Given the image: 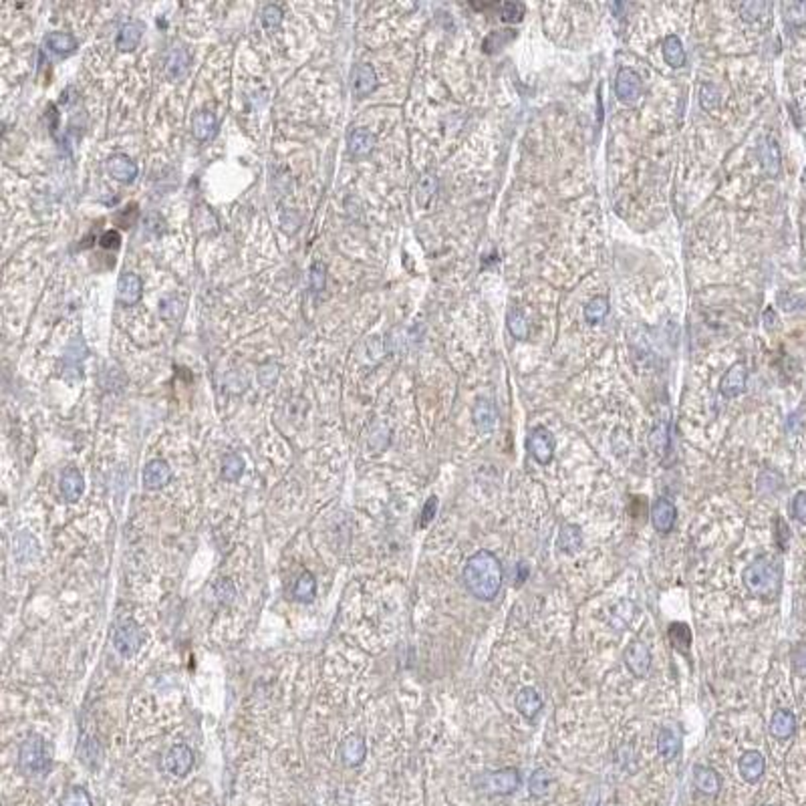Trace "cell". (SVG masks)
I'll use <instances>...</instances> for the list:
<instances>
[{"label":"cell","instance_id":"46","mask_svg":"<svg viewBox=\"0 0 806 806\" xmlns=\"http://www.w3.org/2000/svg\"><path fill=\"white\" fill-rule=\"evenodd\" d=\"M33 547L36 549V540L31 534H29V542L26 544H23V540L16 537L14 538V557L19 560H23V554H29V559H33L34 554H36V550H33Z\"/></svg>","mask_w":806,"mask_h":806},{"label":"cell","instance_id":"21","mask_svg":"<svg viewBox=\"0 0 806 806\" xmlns=\"http://www.w3.org/2000/svg\"><path fill=\"white\" fill-rule=\"evenodd\" d=\"M582 544H584V537H582V530L579 524H562L559 530V538H557V547L560 552L564 554H577L581 552Z\"/></svg>","mask_w":806,"mask_h":806},{"label":"cell","instance_id":"29","mask_svg":"<svg viewBox=\"0 0 806 806\" xmlns=\"http://www.w3.org/2000/svg\"><path fill=\"white\" fill-rule=\"evenodd\" d=\"M46 46L51 53L55 55H69L77 49V39L71 33H63V31H55L46 36Z\"/></svg>","mask_w":806,"mask_h":806},{"label":"cell","instance_id":"48","mask_svg":"<svg viewBox=\"0 0 806 806\" xmlns=\"http://www.w3.org/2000/svg\"><path fill=\"white\" fill-rule=\"evenodd\" d=\"M436 512H437V498L436 496H429L427 502L424 504L422 514H419V528H426L427 524L436 518Z\"/></svg>","mask_w":806,"mask_h":806},{"label":"cell","instance_id":"2","mask_svg":"<svg viewBox=\"0 0 806 806\" xmlns=\"http://www.w3.org/2000/svg\"><path fill=\"white\" fill-rule=\"evenodd\" d=\"M742 581L748 593L764 603H774L780 594L784 581L782 560L774 554H760L744 569Z\"/></svg>","mask_w":806,"mask_h":806},{"label":"cell","instance_id":"35","mask_svg":"<svg viewBox=\"0 0 806 806\" xmlns=\"http://www.w3.org/2000/svg\"><path fill=\"white\" fill-rule=\"evenodd\" d=\"M609 313V301L604 297H594L593 301L584 307V321L591 325H599Z\"/></svg>","mask_w":806,"mask_h":806},{"label":"cell","instance_id":"49","mask_svg":"<svg viewBox=\"0 0 806 806\" xmlns=\"http://www.w3.org/2000/svg\"><path fill=\"white\" fill-rule=\"evenodd\" d=\"M311 289L314 292H321L325 289V267L314 262L311 267Z\"/></svg>","mask_w":806,"mask_h":806},{"label":"cell","instance_id":"20","mask_svg":"<svg viewBox=\"0 0 806 806\" xmlns=\"http://www.w3.org/2000/svg\"><path fill=\"white\" fill-rule=\"evenodd\" d=\"M542 705H544L542 695L538 694L534 687H522L516 694V710L527 720H534L542 712Z\"/></svg>","mask_w":806,"mask_h":806},{"label":"cell","instance_id":"16","mask_svg":"<svg viewBox=\"0 0 806 806\" xmlns=\"http://www.w3.org/2000/svg\"><path fill=\"white\" fill-rule=\"evenodd\" d=\"M141 294H144V282H141V279L135 272H124L119 277V282H117V299H119V302L125 304V307H131L135 302H139Z\"/></svg>","mask_w":806,"mask_h":806},{"label":"cell","instance_id":"25","mask_svg":"<svg viewBox=\"0 0 806 806\" xmlns=\"http://www.w3.org/2000/svg\"><path fill=\"white\" fill-rule=\"evenodd\" d=\"M796 730V717L795 714H790L788 710H776L774 712L772 720H770V734L774 738L786 740L795 734Z\"/></svg>","mask_w":806,"mask_h":806},{"label":"cell","instance_id":"47","mask_svg":"<svg viewBox=\"0 0 806 806\" xmlns=\"http://www.w3.org/2000/svg\"><path fill=\"white\" fill-rule=\"evenodd\" d=\"M762 156H764V164H766V168L770 169V171H776L778 169V149H776V144H774L772 139L766 144V146H762Z\"/></svg>","mask_w":806,"mask_h":806},{"label":"cell","instance_id":"6","mask_svg":"<svg viewBox=\"0 0 806 806\" xmlns=\"http://www.w3.org/2000/svg\"><path fill=\"white\" fill-rule=\"evenodd\" d=\"M527 449L538 464L547 466L554 456V437L544 426L532 427L527 437Z\"/></svg>","mask_w":806,"mask_h":806},{"label":"cell","instance_id":"9","mask_svg":"<svg viewBox=\"0 0 806 806\" xmlns=\"http://www.w3.org/2000/svg\"><path fill=\"white\" fill-rule=\"evenodd\" d=\"M677 520V508L670 498H657L651 506V524L660 534H670Z\"/></svg>","mask_w":806,"mask_h":806},{"label":"cell","instance_id":"24","mask_svg":"<svg viewBox=\"0 0 806 806\" xmlns=\"http://www.w3.org/2000/svg\"><path fill=\"white\" fill-rule=\"evenodd\" d=\"M682 750V736L675 730L663 728L657 736V752L665 762L675 760Z\"/></svg>","mask_w":806,"mask_h":806},{"label":"cell","instance_id":"11","mask_svg":"<svg viewBox=\"0 0 806 806\" xmlns=\"http://www.w3.org/2000/svg\"><path fill=\"white\" fill-rule=\"evenodd\" d=\"M746 381H748V369L744 363H734L720 381V392L724 397H738L746 392Z\"/></svg>","mask_w":806,"mask_h":806},{"label":"cell","instance_id":"52","mask_svg":"<svg viewBox=\"0 0 806 806\" xmlns=\"http://www.w3.org/2000/svg\"><path fill=\"white\" fill-rule=\"evenodd\" d=\"M99 244L103 248H107V250H115V248H119V244H121V234L117 230H107L99 238Z\"/></svg>","mask_w":806,"mask_h":806},{"label":"cell","instance_id":"31","mask_svg":"<svg viewBox=\"0 0 806 806\" xmlns=\"http://www.w3.org/2000/svg\"><path fill=\"white\" fill-rule=\"evenodd\" d=\"M552 784H554L552 774L547 768H538V770L532 772L530 780H528V790H530V795L534 796V798H544L550 792Z\"/></svg>","mask_w":806,"mask_h":806},{"label":"cell","instance_id":"40","mask_svg":"<svg viewBox=\"0 0 806 806\" xmlns=\"http://www.w3.org/2000/svg\"><path fill=\"white\" fill-rule=\"evenodd\" d=\"M650 444L651 448L655 449V454H660V456H663L667 452V446H670V427H667V424L661 422V424L653 427V432H651L650 436Z\"/></svg>","mask_w":806,"mask_h":806},{"label":"cell","instance_id":"50","mask_svg":"<svg viewBox=\"0 0 806 806\" xmlns=\"http://www.w3.org/2000/svg\"><path fill=\"white\" fill-rule=\"evenodd\" d=\"M792 516H795L798 522L806 524V492H796V496L792 498Z\"/></svg>","mask_w":806,"mask_h":806},{"label":"cell","instance_id":"27","mask_svg":"<svg viewBox=\"0 0 806 806\" xmlns=\"http://www.w3.org/2000/svg\"><path fill=\"white\" fill-rule=\"evenodd\" d=\"M141 34H144V24L137 23V21H129L121 26V31L117 34V49L119 51H134L135 46L139 45L141 41Z\"/></svg>","mask_w":806,"mask_h":806},{"label":"cell","instance_id":"53","mask_svg":"<svg viewBox=\"0 0 806 806\" xmlns=\"http://www.w3.org/2000/svg\"><path fill=\"white\" fill-rule=\"evenodd\" d=\"M768 11V6L766 4H760V2H754V4H744L742 6V14L748 19V21H756L758 16H760L762 12Z\"/></svg>","mask_w":806,"mask_h":806},{"label":"cell","instance_id":"54","mask_svg":"<svg viewBox=\"0 0 806 806\" xmlns=\"http://www.w3.org/2000/svg\"><path fill=\"white\" fill-rule=\"evenodd\" d=\"M774 520H776V527L782 530V532H780V534L776 537V542H778V547L784 550L786 547H788V534H790V530H788V527L784 524L782 518H774Z\"/></svg>","mask_w":806,"mask_h":806},{"label":"cell","instance_id":"42","mask_svg":"<svg viewBox=\"0 0 806 806\" xmlns=\"http://www.w3.org/2000/svg\"><path fill=\"white\" fill-rule=\"evenodd\" d=\"M260 21H262V24H264L269 31H272L274 26H279V24L282 23V9H280L279 4H269V6H264V9H262V14H260Z\"/></svg>","mask_w":806,"mask_h":806},{"label":"cell","instance_id":"12","mask_svg":"<svg viewBox=\"0 0 806 806\" xmlns=\"http://www.w3.org/2000/svg\"><path fill=\"white\" fill-rule=\"evenodd\" d=\"M144 486L147 490H161L171 480V468L166 459H151L144 468Z\"/></svg>","mask_w":806,"mask_h":806},{"label":"cell","instance_id":"18","mask_svg":"<svg viewBox=\"0 0 806 806\" xmlns=\"http://www.w3.org/2000/svg\"><path fill=\"white\" fill-rule=\"evenodd\" d=\"M472 419H474V426L478 427L480 434H492L496 429V424H498V412H496L492 402L478 399L474 409H472Z\"/></svg>","mask_w":806,"mask_h":806},{"label":"cell","instance_id":"17","mask_svg":"<svg viewBox=\"0 0 806 806\" xmlns=\"http://www.w3.org/2000/svg\"><path fill=\"white\" fill-rule=\"evenodd\" d=\"M617 97L625 103H633L641 95V79L633 69H621L615 81Z\"/></svg>","mask_w":806,"mask_h":806},{"label":"cell","instance_id":"45","mask_svg":"<svg viewBox=\"0 0 806 806\" xmlns=\"http://www.w3.org/2000/svg\"><path fill=\"white\" fill-rule=\"evenodd\" d=\"M258 379H260V383H262L264 387H272V385L277 383V379H279V365H277V363H267V365H262L260 371H258Z\"/></svg>","mask_w":806,"mask_h":806},{"label":"cell","instance_id":"13","mask_svg":"<svg viewBox=\"0 0 806 806\" xmlns=\"http://www.w3.org/2000/svg\"><path fill=\"white\" fill-rule=\"evenodd\" d=\"M190 71V53L184 45H174L166 53V75L171 81H179Z\"/></svg>","mask_w":806,"mask_h":806},{"label":"cell","instance_id":"26","mask_svg":"<svg viewBox=\"0 0 806 806\" xmlns=\"http://www.w3.org/2000/svg\"><path fill=\"white\" fill-rule=\"evenodd\" d=\"M216 129H218V119H216V115L212 111L201 109V111L194 115V119H191V134H194L196 139L204 141V139L212 137L216 134Z\"/></svg>","mask_w":806,"mask_h":806},{"label":"cell","instance_id":"3","mask_svg":"<svg viewBox=\"0 0 806 806\" xmlns=\"http://www.w3.org/2000/svg\"><path fill=\"white\" fill-rule=\"evenodd\" d=\"M51 766H53V756H51V748L46 740L36 734L24 740L19 748V768L26 776L36 778V776H45L51 772Z\"/></svg>","mask_w":806,"mask_h":806},{"label":"cell","instance_id":"30","mask_svg":"<svg viewBox=\"0 0 806 806\" xmlns=\"http://www.w3.org/2000/svg\"><path fill=\"white\" fill-rule=\"evenodd\" d=\"M292 597L299 601V603H313V599L317 597V581H314L313 572L304 571L294 582V589H292Z\"/></svg>","mask_w":806,"mask_h":806},{"label":"cell","instance_id":"4","mask_svg":"<svg viewBox=\"0 0 806 806\" xmlns=\"http://www.w3.org/2000/svg\"><path fill=\"white\" fill-rule=\"evenodd\" d=\"M476 790L488 796H508L514 795L520 786V772L514 766L500 768L494 772H484L476 778Z\"/></svg>","mask_w":806,"mask_h":806},{"label":"cell","instance_id":"38","mask_svg":"<svg viewBox=\"0 0 806 806\" xmlns=\"http://www.w3.org/2000/svg\"><path fill=\"white\" fill-rule=\"evenodd\" d=\"M181 313H184V299H179L178 294H168L159 302V314L168 321L178 319Z\"/></svg>","mask_w":806,"mask_h":806},{"label":"cell","instance_id":"37","mask_svg":"<svg viewBox=\"0 0 806 806\" xmlns=\"http://www.w3.org/2000/svg\"><path fill=\"white\" fill-rule=\"evenodd\" d=\"M59 806H93V800L83 786H73L59 800Z\"/></svg>","mask_w":806,"mask_h":806},{"label":"cell","instance_id":"22","mask_svg":"<svg viewBox=\"0 0 806 806\" xmlns=\"http://www.w3.org/2000/svg\"><path fill=\"white\" fill-rule=\"evenodd\" d=\"M107 171L111 174L113 178L124 181V184H129L137 178V166H135L134 159L125 156V154H115V156L109 157L107 159Z\"/></svg>","mask_w":806,"mask_h":806},{"label":"cell","instance_id":"39","mask_svg":"<svg viewBox=\"0 0 806 806\" xmlns=\"http://www.w3.org/2000/svg\"><path fill=\"white\" fill-rule=\"evenodd\" d=\"M506 323H508V331L516 337V339H527L528 337V323L524 319V314L520 313L518 309H510L508 317H506Z\"/></svg>","mask_w":806,"mask_h":806},{"label":"cell","instance_id":"15","mask_svg":"<svg viewBox=\"0 0 806 806\" xmlns=\"http://www.w3.org/2000/svg\"><path fill=\"white\" fill-rule=\"evenodd\" d=\"M85 490V478L77 468H69L61 474V480H59V492L63 496V500L69 504H75L83 496Z\"/></svg>","mask_w":806,"mask_h":806},{"label":"cell","instance_id":"23","mask_svg":"<svg viewBox=\"0 0 806 806\" xmlns=\"http://www.w3.org/2000/svg\"><path fill=\"white\" fill-rule=\"evenodd\" d=\"M377 87V73L369 63H361L353 71V91L357 97H365Z\"/></svg>","mask_w":806,"mask_h":806},{"label":"cell","instance_id":"8","mask_svg":"<svg viewBox=\"0 0 806 806\" xmlns=\"http://www.w3.org/2000/svg\"><path fill=\"white\" fill-rule=\"evenodd\" d=\"M164 766L171 776L176 778H184L188 776L190 770L194 768V752L190 750V746L186 744H176L171 746L164 758Z\"/></svg>","mask_w":806,"mask_h":806},{"label":"cell","instance_id":"41","mask_svg":"<svg viewBox=\"0 0 806 806\" xmlns=\"http://www.w3.org/2000/svg\"><path fill=\"white\" fill-rule=\"evenodd\" d=\"M242 472H244V459L236 456V454L226 456L224 462H222V478L224 480L236 482L242 476Z\"/></svg>","mask_w":806,"mask_h":806},{"label":"cell","instance_id":"43","mask_svg":"<svg viewBox=\"0 0 806 806\" xmlns=\"http://www.w3.org/2000/svg\"><path fill=\"white\" fill-rule=\"evenodd\" d=\"M514 39V31H500V33H492L488 39H486V43H484V49L486 51H496V49H500L502 45H506L508 41H512Z\"/></svg>","mask_w":806,"mask_h":806},{"label":"cell","instance_id":"44","mask_svg":"<svg viewBox=\"0 0 806 806\" xmlns=\"http://www.w3.org/2000/svg\"><path fill=\"white\" fill-rule=\"evenodd\" d=\"M137 216H139V210H137L135 204H131L124 210H119V214L115 216V224L121 226V228H131L137 222Z\"/></svg>","mask_w":806,"mask_h":806},{"label":"cell","instance_id":"51","mask_svg":"<svg viewBox=\"0 0 806 806\" xmlns=\"http://www.w3.org/2000/svg\"><path fill=\"white\" fill-rule=\"evenodd\" d=\"M522 6H518V4H504V6H500V16H502V21H506V23H518L520 19H522Z\"/></svg>","mask_w":806,"mask_h":806},{"label":"cell","instance_id":"34","mask_svg":"<svg viewBox=\"0 0 806 806\" xmlns=\"http://www.w3.org/2000/svg\"><path fill=\"white\" fill-rule=\"evenodd\" d=\"M635 604L629 603V601H621L613 607V613H611V627L613 629H625L629 627V623L633 621L635 615Z\"/></svg>","mask_w":806,"mask_h":806},{"label":"cell","instance_id":"33","mask_svg":"<svg viewBox=\"0 0 806 806\" xmlns=\"http://www.w3.org/2000/svg\"><path fill=\"white\" fill-rule=\"evenodd\" d=\"M663 56H665V61H667L672 67H682V65H685V51H683L682 41H680L675 34H670V36L665 39V43H663Z\"/></svg>","mask_w":806,"mask_h":806},{"label":"cell","instance_id":"36","mask_svg":"<svg viewBox=\"0 0 806 806\" xmlns=\"http://www.w3.org/2000/svg\"><path fill=\"white\" fill-rule=\"evenodd\" d=\"M85 353H87V349H85V343H83L81 339L73 341V343L69 345L67 353H65V373H67V375L69 371H75L79 375V365H81V361L85 359Z\"/></svg>","mask_w":806,"mask_h":806},{"label":"cell","instance_id":"1","mask_svg":"<svg viewBox=\"0 0 806 806\" xmlns=\"http://www.w3.org/2000/svg\"><path fill=\"white\" fill-rule=\"evenodd\" d=\"M462 579L472 597L478 601H494L502 589V562L490 550H478L466 562Z\"/></svg>","mask_w":806,"mask_h":806},{"label":"cell","instance_id":"7","mask_svg":"<svg viewBox=\"0 0 806 806\" xmlns=\"http://www.w3.org/2000/svg\"><path fill=\"white\" fill-rule=\"evenodd\" d=\"M623 660L625 665L629 667V672L637 677H645L651 670V650L643 643V641H631L627 645V650L623 653Z\"/></svg>","mask_w":806,"mask_h":806},{"label":"cell","instance_id":"14","mask_svg":"<svg viewBox=\"0 0 806 806\" xmlns=\"http://www.w3.org/2000/svg\"><path fill=\"white\" fill-rule=\"evenodd\" d=\"M740 776L748 784H756L766 770V758L758 750H748L740 756Z\"/></svg>","mask_w":806,"mask_h":806},{"label":"cell","instance_id":"28","mask_svg":"<svg viewBox=\"0 0 806 806\" xmlns=\"http://www.w3.org/2000/svg\"><path fill=\"white\" fill-rule=\"evenodd\" d=\"M347 146L351 154L365 156V154H369L371 149H373V146H375V135L371 134V131H367V129H363V127H357V129H353V131L347 135Z\"/></svg>","mask_w":806,"mask_h":806},{"label":"cell","instance_id":"32","mask_svg":"<svg viewBox=\"0 0 806 806\" xmlns=\"http://www.w3.org/2000/svg\"><path fill=\"white\" fill-rule=\"evenodd\" d=\"M667 635H670V641H672L675 651L687 653V650L692 647V631H690V627L685 623H680V621L672 623L670 629H667Z\"/></svg>","mask_w":806,"mask_h":806},{"label":"cell","instance_id":"10","mask_svg":"<svg viewBox=\"0 0 806 806\" xmlns=\"http://www.w3.org/2000/svg\"><path fill=\"white\" fill-rule=\"evenodd\" d=\"M339 756H341V762L349 768L361 766L367 756V742L361 734H349L347 738L341 742Z\"/></svg>","mask_w":806,"mask_h":806},{"label":"cell","instance_id":"19","mask_svg":"<svg viewBox=\"0 0 806 806\" xmlns=\"http://www.w3.org/2000/svg\"><path fill=\"white\" fill-rule=\"evenodd\" d=\"M694 782L695 788L705 796H716L722 790V776L717 770L710 768V766H695L694 768Z\"/></svg>","mask_w":806,"mask_h":806},{"label":"cell","instance_id":"5","mask_svg":"<svg viewBox=\"0 0 806 806\" xmlns=\"http://www.w3.org/2000/svg\"><path fill=\"white\" fill-rule=\"evenodd\" d=\"M144 641H146V631L139 627L134 619L127 617V619L117 623L115 633H113V645L121 657H125V660L134 657L135 653L141 650Z\"/></svg>","mask_w":806,"mask_h":806}]
</instances>
